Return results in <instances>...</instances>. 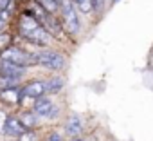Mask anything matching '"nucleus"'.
Masks as SVG:
<instances>
[{"instance_id": "obj_3", "label": "nucleus", "mask_w": 153, "mask_h": 141, "mask_svg": "<svg viewBox=\"0 0 153 141\" xmlns=\"http://www.w3.org/2000/svg\"><path fill=\"white\" fill-rule=\"evenodd\" d=\"M38 63L47 70H63L67 65V58L58 51L43 49V51H38Z\"/></svg>"}, {"instance_id": "obj_9", "label": "nucleus", "mask_w": 153, "mask_h": 141, "mask_svg": "<svg viewBox=\"0 0 153 141\" xmlns=\"http://www.w3.org/2000/svg\"><path fill=\"white\" fill-rule=\"evenodd\" d=\"M24 74H25V69H22V67H18L15 63L0 60V76H2V78H9V80L20 82Z\"/></svg>"}, {"instance_id": "obj_13", "label": "nucleus", "mask_w": 153, "mask_h": 141, "mask_svg": "<svg viewBox=\"0 0 153 141\" xmlns=\"http://www.w3.org/2000/svg\"><path fill=\"white\" fill-rule=\"evenodd\" d=\"M63 85H65V82L59 76H52V78L45 80V91H47V94H58L63 89Z\"/></svg>"}, {"instance_id": "obj_5", "label": "nucleus", "mask_w": 153, "mask_h": 141, "mask_svg": "<svg viewBox=\"0 0 153 141\" xmlns=\"http://www.w3.org/2000/svg\"><path fill=\"white\" fill-rule=\"evenodd\" d=\"M22 94L25 96V98H29V100H33V101H36V100H40V98H43L45 94H47V91H45V82H42V80H31V82H27L25 85H22Z\"/></svg>"}, {"instance_id": "obj_7", "label": "nucleus", "mask_w": 153, "mask_h": 141, "mask_svg": "<svg viewBox=\"0 0 153 141\" xmlns=\"http://www.w3.org/2000/svg\"><path fill=\"white\" fill-rule=\"evenodd\" d=\"M25 130H27V128L22 125V121H20L18 116H13V114L7 116L6 125H4V134H6V136H9V137H13V139H20V136H22Z\"/></svg>"}, {"instance_id": "obj_2", "label": "nucleus", "mask_w": 153, "mask_h": 141, "mask_svg": "<svg viewBox=\"0 0 153 141\" xmlns=\"http://www.w3.org/2000/svg\"><path fill=\"white\" fill-rule=\"evenodd\" d=\"M59 9H61V26H63V29L70 34H79L81 24H79V18H78V11H76V4L72 0H63Z\"/></svg>"}, {"instance_id": "obj_14", "label": "nucleus", "mask_w": 153, "mask_h": 141, "mask_svg": "<svg viewBox=\"0 0 153 141\" xmlns=\"http://www.w3.org/2000/svg\"><path fill=\"white\" fill-rule=\"evenodd\" d=\"M34 2H36L43 11H47L49 15H56V11L61 8V6L56 2V0H34Z\"/></svg>"}, {"instance_id": "obj_18", "label": "nucleus", "mask_w": 153, "mask_h": 141, "mask_svg": "<svg viewBox=\"0 0 153 141\" xmlns=\"http://www.w3.org/2000/svg\"><path fill=\"white\" fill-rule=\"evenodd\" d=\"M92 4H94V11H96V13H101V11L105 9L106 0H92Z\"/></svg>"}, {"instance_id": "obj_10", "label": "nucleus", "mask_w": 153, "mask_h": 141, "mask_svg": "<svg viewBox=\"0 0 153 141\" xmlns=\"http://www.w3.org/2000/svg\"><path fill=\"white\" fill-rule=\"evenodd\" d=\"M81 130H83V119H81L79 116L72 114V116L67 119V123H65V132H67L70 137H79Z\"/></svg>"}, {"instance_id": "obj_4", "label": "nucleus", "mask_w": 153, "mask_h": 141, "mask_svg": "<svg viewBox=\"0 0 153 141\" xmlns=\"http://www.w3.org/2000/svg\"><path fill=\"white\" fill-rule=\"evenodd\" d=\"M33 110L36 112L38 118H45V119H54V118L59 114L58 105H56L51 98H47V96L36 100V101L33 103Z\"/></svg>"}, {"instance_id": "obj_22", "label": "nucleus", "mask_w": 153, "mask_h": 141, "mask_svg": "<svg viewBox=\"0 0 153 141\" xmlns=\"http://www.w3.org/2000/svg\"><path fill=\"white\" fill-rule=\"evenodd\" d=\"M2 29H4V22L0 20V33H2Z\"/></svg>"}, {"instance_id": "obj_6", "label": "nucleus", "mask_w": 153, "mask_h": 141, "mask_svg": "<svg viewBox=\"0 0 153 141\" xmlns=\"http://www.w3.org/2000/svg\"><path fill=\"white\" fill-rule=\"evenodd\" d=\"M42 24H40V20L36 18V16H33L29 11H25V13H22L20 15V18H18V33H20V36L22 38H25L29 33H33L34 29H38Z\"/></svg>"}, {"instance_id": "obj_25", "label": "nucleus", "mask_w": 153, "mask_h": 141, "mask_svg": "<svg viewBox=\"0 0 153 141\" xmlns=\"http://www.w3.org/2000/svg\"><path fill=\"white\" fill-rule=\"evenodd\" d=\"M13 141H20V139H13Z\"/></svg>"}, {"instance_id": "obj_11", "label": "nucleus", "mask_w": 153, "mask_h": 141, "mask_svg": "<svg viewBox=\"0 0 153 141\" xmlns=\"http://www.w3.org/2000/svg\"><path fill=\"white\" fill-rule=\"evenodd\" d=\"M20 121H22V125L27 128V130H33L34 127H38V123H40V118L36 116V112L31 109V110H24L20 116Z\"/></svg>"}, {"instance_id": "obj_19", "label": "nucleus", "mask_w": 153, "mask_h": 141, "mask_svg": "<svg viewBox=\"0 0 153 141\" xmlns=\"http://www.w3.org/2000/svg\"><path fill=\"white\" fill-rule=\"evenodd\" d=\"M47 141H61V134L59 132H49L47 134Z\"/></svg>"}, {"instance_id": "obj_15", "label": "nucleus", "mask_w": 153, "mask_h": 141, "mask_svg": "<svg viewBox=\"0 0 153 141\" xmlns=\"http://www.w3.org/2000/svg\"><path fill=\"white\" fill-rule=\"evenodd\" d=\"M11 42H13V38H11V34H9L7 31H2V33H0V52H4V51H7L9 47H13Z\"/></svg>"}, {"instance_id": "obj_16", "label": "nucleus", "mask_w": 153, "mask_h": 141, "mask_svg": "<svg viewBox=\"0 0 153 141\" xmlns=\"http://www.w3.org/2000/svg\"><path fill=\"white\" fill-rule=\"evenodd\" d=\"M78 8L83 15H88V13H92L94 11V4H92V0H78Z\"/></svg>"}, {"instance_id": "obj_17", "label": "nucleus", "mask_w": 153, "mask_h": 141, "mask_svg": "<svg viewBox=\"0 0 153 141\" xmlns=\"http://www.w3.org/2000/svg\"><path fill=\"white\" fill-rule=\"evenodd\" d=\"M20 141H36V134L33 130H25L22 136H20Z\"/></svg>"}, {"instance_id": "obj_8", "label": "nucleus", "mask_w": 153, "mask_h": 141, "mask_svg": "<svg viewBox=\"0 0 153 141\" xmlns=\"http://www.w3.org/2000/svg\"><path fill=\"white\" fill-rule=\"evenodd\" d=\"M51 34H49V31L43 27V26H40L38 29H34L33 33H29L24 40L25 42H29V44H33V45H36V47H47L49 44H51Z\"/></svg>"}, {"instance_id": "obj_20", "label": "nucleus", "mask_w": 153, "mask_h": 141, "mask_svg": "<svg viewBox=\"0 0 153 141\" xmlns=\"http://www.w3.org/2000/svg\"><path fill=\"white\" fill-rule=\"evenodd\" d=\"M9 18H11V11H7V9L0 11V20H2L4 24H6V22H9Z\"/></svg>"}, {"instance_id": "obj_24", "label": "nucleus", "mask_w": 153, "mask_h": 141, "mask_svg": "<svg viewBox=\"0 0 153 141\" xmlns=\"http://www.w3.org/2000/svg\"><path fill=\"white\" fill-rule=\"evenodd\" d=\"M72 2H74V4H76V6H78V0H72Z\"/></svg>"}, {"instance_id": "obj_23", "label": "nucleus", "mask_w": 153, "mask_h": 141, "mask_svg": "<svg viewBox=\"0 0 153 141\" xmlns=\"http://www.w3.org/2000/svg\"><path fill=\"white\" fill-rule=\"evenodd\" d=\"M56 2H58V4H59V6H61V4H63V0H56Z\"/></svg>"}, {"instance_id": "obj_1", "label": "nucleus", "mask_w": 153, "mask_h": 141, "mask_svg": "<svg viewBox=\"0 0 153 141\" xmlns=\"http://www.w3.org/2000/svg\"><path fill=\"white\" fill-rule=\"evenodd\" d=\"M0 60L15 63V65L22 67V69H27L31 65H40L38 63V52H31V51L20 49V47H15V45L9 47L4 52H0Z\"/></svg>"}, {"instance_id": "obj_12", "label": "nucleus", "mask_w": 153, "mask_h": 141, "mask_svg": "<svg viewBox=\"0 0 153 141\" xmlns=\"http://www.w3.org/2000/svg\"><path fill=\"white\" fill-rule=\"evenodd\" d=\"M0 100L2 101H7L11 105H18L20 100H22V91L20 87L18 89H9V91H2L0 92Z\"/></svg>"}, {"instance_id": "obj_21", "label": "nucleus", "mask_w": 153, "mask_h": 141, "mask_svg": "<svg viewBox=\"0 0 153 141\" xmlns=\"http://www.w3.org/2000/svg\"><path fill=\"white\" fill-rule=\"evenodd\" d=\"M70 141H85V139H81V137H72Z\"/></svg>"}]
</instances>
